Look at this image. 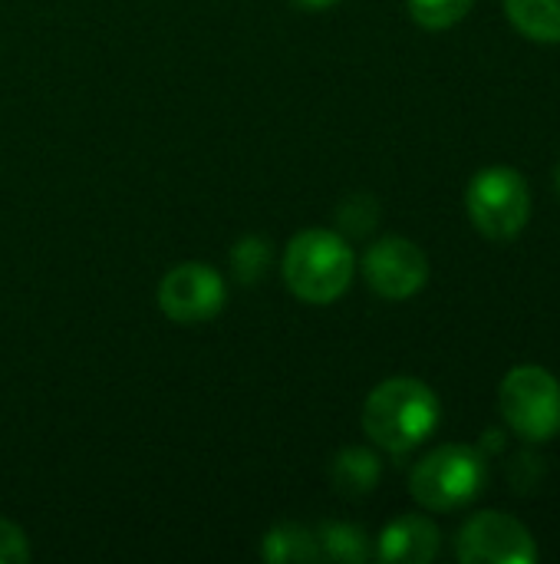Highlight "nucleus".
Listing matches in <instances>:
<instances>
[{
	"label": "nucleus",
	"mask_w": 560,
	"mask_h": 564,
	"mask_svg": "<svg viewBox=\"0 0 560 564\" xmlns=\"http://www.w3.org/2000/svg\"><path fill=\"white\" fill-rule=\"evenodd\" d=\"M442 420V406L432 387L416 377L383 380L363 403V433L383 453L403 456L422 446Z\"/></svg>",
	"instance_id": "f257e3e1"
},
{
	"label": "nucleus",
	"mask_w": 560,
	"mask_h": 564,
	"mask_svg": "<svg viewBox=\"0 0 560 564\" xmlns=\"http://www.w3.org/2000/svg\"><path fill=\"white\" fill-rule=\"evenodd\" d=\"M281 274L297 301L323 307L350 291L356 274V254L343 235L330 228H307L287 241Z\"/></svg>",
	"instance_id": "f03ea898"
},
{
	"label": "nucleus",
	"mask_w": 560,
	"mask_h": 564,
	"mask_svg": "<svg viewBox=\"0 0 560 564\" xmlns=\"http://www.w3.org/2000/svg\"><path fill=\"white\" fill-rule=\"evenodd\" d=\"M485 459L488 456L475 446H439L416 463L409 476V492L429 512H459L482 492L488 476Z\"/></svg>",
	"instance_id": "7ed1b4c3"
},
{
	"label": "nucleus",
	"mask_w": 560,
	"mask_h": 564,
	"mask_svg": "<svg viewBox=\"0 0 560 564\" xmlns=\"http://www.w3.org/2000/svg\"><path fill=\"white\" fill-rule=\"evenodd\" d=\"M498 410L525 443H548L560 433V380L538 364L515 367L498 387Z\"/></svg>",
	"instance_id": "20e7f679"
},
{
	"label": "nucleus",
	"mask_w": 560,
	"mask_h": 564,
	"mask_svg": "<svg viewBox=\"0 0 560 564\" xmlns=\"http://www.w3.org/2000/svg\"><path fill=\"white\" fill-rule=\"evenodd\" d=\"M465 208L479 235L492 241L518 238L531 218V188L512 165L482 169L465 192Z\"/></svg>",
	"instance_id": "39448f33"
},
{
	"label": "nucleus",
	"mask_w": 560,
	"mask_h": 564,
	"mask_svg": "<svg viewBox=\"0 0 560 564\" xmlns=\"http://www.w3.org/2000/svg\"><path fill=\"white\" fill-rule=\"evenodd\" d=\"M455 558L462 564H535L538 542L515 516L479 512L459 529Z\"/></svg>",
	"instance_id": "423d86ee"
},
{
	"label": "nucleus",
	"mask_w": 560,
	"mask_h": 564,
	"mask_svg": "<svg viewBox=\"0 0 560 564\" xmlns=\"http://www.w3.org/2000/svg\"><path fill=\"white\" fill-rule=\"evenodd\" d=\"M228 304L224 278L201 261H185L172 268L158 284V311L175 324L215 321Z\"/></svg>",
	"instance_id": "0eeeda50"
},
{
	"label": "nucleus",
	"mask_w": 560,
	"mask_h": 564,
	"mask_svg": "<svg viewBox=\"0 0 560 564\" xmlns=\"http://www.w3.org/2000/svg\"><path fill=\"white\" fill-rule=\"evenodd\" d=\"M363 281L383 301H409L429 281V258L409 238H380L363 254Z\"/></svg>",
	"instance_id": "6e6552de"
},
{
	"label": "nucleus",
	"mask_w": 560,
	"mask_h": 564,
	"mask_svg": "<svg viewBox=\"0 0 560 564\" xmlns=\"http://www.w3.org/2000/svg\"><path fill=\"white\" fill-rule=\"evenodd\" d=\"M442 549L439 529L426 516L393 519L376 542V558L386 564H429Z\"/></svg>",
	"instance_id": "1a4fd4ad"
},
{
	"label": "nucleus",
	"mask_w": 560,
	"mask_h": 564,
	"mask_svg": "<svg viewBox=\"0 0 560 564\" xmlns=\"http://www.w3.org/2000/svg\"><path fill=\"white\" fill-rule=\"evenodd\" d=\"M383 476V463L373 449L363 446H347L333 456L330 463V482L337 489V496L343 499H363L376 489Z\"/></svg>",
	"instance_id": "9d476101"
},
{
	"label": "nucleus",
	"mask_w": 560,
	"mask_h": 564,
	"mask_svg": "<svg viewBox=\"0 0 560 564\" xmlns=\"http://www.w3.org/2000/svg\"><path fill=\"white\" fill-rule=\"evenodd\" d=\"M261 558L271 564L290 562H320V542L317 532L297 525V522H281L274 525L264 542H261Z\"/></svg>",
	"instance_id": "9b49d317"
},
{
	"label": "nucleus",
	"mask_w": 560,
	"mask_h": 564,
	"mask_svg": "<svg viewBox=\"0 0 560 564\" xmlns=\"http://www.w3.org/2000/svg\"><path fill=\"white\" fill-rule=\"evenodd\" d=\"M512 26L535 43H560V0H505Z\"/></svg>",
	"instance_id": "f8f14e48"
},
{
	"label": "nucleus",
	"mask_w": 560,
	"mask_h": 564,
	"mask_svg": "<svg viewBox=\"0 0 560 564\" xmlns=\"http://www.w3.org/2000/svg\"><path fill=\"white\" fill-rule=\"evenodd\" d=\"M317 542H320V558H330V562L360 564L373 558L370 535L360 525H350V522H327L317 532Z\"/></svg>",
	"instance_id": "ddd939ff"
},
{
	"label": "nucleus",
	"mask_w": 560,
	"mask_h": 564,
	"mask_svg": "<svg viewBox=\"0 0 560 564\" xmlns=\"http://www.w3.org/2000/svg\"><path fill=\"white\" fill-rule=\"evenodd\" d=\"M271 268V241L261 235H244L231 248V274L241 284H257Z\"/></svg>",
	"instance_id": "4468645a"
},
{
	"label": "nucleus",
	"mask_w": 560,
	"mask_h": 564,
	"mask_svg": "<svg viewBox=\"0 0 560 564\" xmlns=\"http://www.w3.org/2000/svg\"><path fill=\"white\" fill-rule=\"evenodd\" d=\"M406 3H409V13H413V20L419 26L449 30V26H455L459 20L469 17L475 0H406Z\"/></svg>",
	"instance_id": "2eb2a0df"
},
{
	"label": "nucleus",
	"mask_w": 560,
	"mask_h": 564,
	"mask_svg": "<svg viewBox=\"0 0 560 564\" xmlns=\"http://www.w3.org/2000/svg\"><path fill=\"white\" fill-rule=\"evenodd\" d=\"M376 215H380V208H376V202L370 198V195H350L343 205H340V212H337V218H340V228L343 231H353V235H366L373 225H376Z\"/></svg>",
	"instance_id": "dca6fc26"
},
{
	"label": "nucleus",
	"mask_w": 560,
	"mask_h": 564,
	"mask_svg": "<svg viewBox=\"0 0 560 564\" xmlns=\"http://www.w3.org/2000/svg\"><path fill=\"white\" fill-rule=\"evenodd\" d=\"M30 562V542L26 532L7 519H0V564Z\"/></svg>",
	"instance_id": "f3484780"
},
{
	"label": "nucleus",
	"mask_w": 560,
	"mask_h": 564,
	"mask_svg": "<svg viewBox=\"0 0 560 564\" xmlns=\"http://www.w3.org/2000/svg\"><path fill=\"white\" fill-rule=\"evenodd\" d=\"M294 7H300L304 13H323V10H330V7H337L340 0H290Z\"/></svg>",
	"instance_id": "a211bd4d"
},
{
	"label": "nucleus",
	"mask_w": 560,
	"mask_h": 564,
	"mask_svg": "<svg viewBox=\"0 0 560 564\" xmlns=\"http://www.w3.org/2000/svg\"><path fill=\"white\" fill-rule=\"evenodd\" d=\"M554 182H558V192H560V162H558V172H554Z\"/></svg>",
	"instance_id": "6ab92c4d"
}]
</instances>
